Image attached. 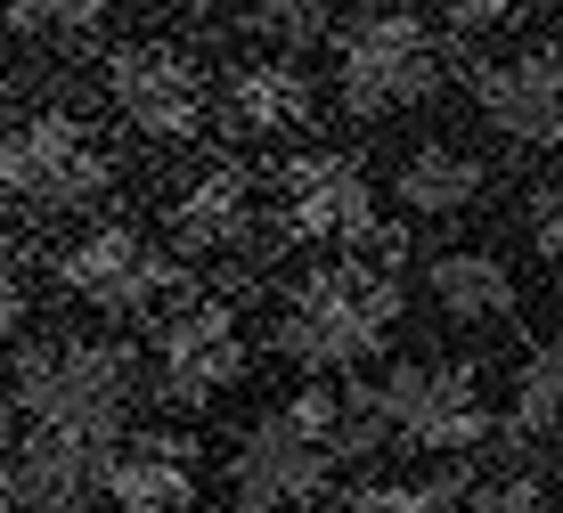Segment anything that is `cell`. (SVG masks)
Masks as SVG:
<instances>
[{"label": "cell", "mask_w": 563, "mask_h": 513, "mask_svg": "<svg viewBox=\"0 0 563 513\" xmlns=\"http://www.w3.org/2000/svg\"><path fill=\"white\" fill-rule=\"evenodd\" d=\"M457 481H384V489H360L343 513H450Z\"/></svg>", "instance_id": "44dd1931"}, {"label": "cell", "mask_w": 563, "mask_h": 513, "mask_svg": "<svg viewBox=\"0 0 563 513\" xmlns=\"http://www.w3.org/2000/svg\"><path fill=\"white\" fill-rule=\"evenodd\" d=\"M474 513H555V489L539 472H490L474 489Z\"/></svg>", "instance_id": "7402d4cb"}, {"label": "cell", "mask_w": 563, "mask_h": 513, "mask_svg": "<svg viewBox=\"0 0 563 513\" xmlns=\"http://www.w3.org/2000/svg\"><path fill=\"white\" fill-rule=\"evenodd\" d=\"M107 180H114L107 140L66 107H33L25 123L0 131V188L42 204V212L90 204V196H107Z\"/></svg>", "instance_id": "7a4b0ae2"}, {"label": "cell", "mask_w": 563, "mask_h": 513, "mask_svg": "<svg viewBox=\"0 0 563 513\" xmlns=\"http://www.w3.org/2000/svg\"><path fill=\"white\" fill-rule=\"evenodd\" d=\"M327 9H335V0H245V16H254L262 33H286V42L319 33V25H327Z\"/></svg>", "instance_id": "cb8c5ba5"}, {"label": "cell", "mask_w": 563, "mask_h": 513, "mask_svg": "<svg viewBox=\"0 0 563 513\" xmlns=\"http://www.w3.org/2000/svg\"><path fill=\"white\" fill-rule=\"evenodd\" d=\"M376 408H384V432L409 440V448H441V457H457V448L490 440V400H482L474 367L409 359V367H393L376 383Z\"/></svg>", "instance_id": "8992f818"}, {"label": "cell", "mask_w": 563, "mask_h": 513, "mask_svg": "<svg viewBox=\"0 0 563 513\" xmlns=\"http://www.w3.org/2000/svg\"><path fill=\"white\" fill-rule=\"evenodd\" d=\"M327 472H335V465H327L319 448L286 424V408H278L269 424H254L238 440V457H229V498H238V513H286V505L319 498Z\"/></svg>", "instance_id": "9c48e42d"}, {"label": "cell", "mask_w": 563, "mask_h": 513, "mask_svg": "<svg viewBox=\"0 0 563 513\" xmlns=\"http://www.w3.org/2000/svg\"><path fill=\"white\" fill-rule=\"evenodd\" d=\"M57 278H66V293H82L90 310H107V319H140V310H155L180 286L172 261L140 228H82L74 245H57Z\"/></svg>", "instance_id": "52a82bcc"}, {"label": "cell", "mask_w": 563, "mask_h": 513, "mask_svg": "<svg viewBox=\"0 0 563 513\" xmlns=\"http://www.w3.org/2000/svg\"><path fill=\"white\" fill-rule=\"evenodd\" d=\"M474 90H482V114H490L507 140H522V147H563V49L555 42L482 66Z\"/></svg>", "instance_id": "30bf717a"}, {"label": "cell", "mask_w": 563, "mask_h": 513, "mask_svg": "<svg viewBox=\"0 0 563 513\" xmlns=\"http://www.w3.org/2000/svg\"><path fill=\"white\" fill-rule=\"evenodd\" d=\"M172 236H180L188 253H229L254 236V171L238 164H212L205 180L180 188V204H172Z\"/></svg>", "instance_id": "5bb4252c"}, {"label": "cell", "mask_w": 563, "mask_h": 513, "mask_svg": "<svg viewBox=\"0 0 563 513\" xmlns=\"http://www.w3.org/2000/svg\"><path fill=\"white\" fill-rule=\"evenodd\" d=\"M393 326V278L384 269H327L278 310V350L302 367H352Z\"/></svg>", "instance_id": "3957f363"}, {"label": "cell", "mask_w": 563, "mask_h": 513, "mask_svg": "<svg viewBox=\"0 0 563 513\" xmlns=\"http://www.w3.org/2000/svg\"><path fill=\"white\" fill-rule=\"evenodd\" d=\"M0 505H9V432H0Z\"/></svg>", "instance_id": "83f0119b"}, {"label": "cell", "mask_w": 563, "mask_h": 513, "mask_svg": "<svg viewBox=\"0 0 563 513\" xmlns=\"http://www.w3.org/2000/svg\"><path fill=\"white\" fill-rule=\"evenodd\" d=\"M424 293H433L441 319H457V326H490V319L515 310V278L490 253H441V261L424 269Z\"/></svg>", "instance_id": "2e32d148"}, {"label": "cell", "mask_w": 563, "mask_h": 513, "mask_svg": "<svg viewBox=\"0 0 563 513\" xmlns=\"http://www.w3.org/2000/svg\"><path fill=\"white\" fill-rule=\"evenodd\" d=\"M441 9H450V25H457V33H498V25H507V16L522 9V0H441Z\"/></svg>", "instance_id": "d4e9b609"}, {"label": "cell", "mask_w": 563, "mask_h": 513, "mask_svg": "<svg viewBox=\"0 0 563 513\" xmlns=\"http://www.w3.org/2000/svg\"><path fill=\"white\" fill-rule=\"evenodd\" d=\"M433 74H441V42H433V25L409 16V9H376L367 25L343 33V49H335V90H343L352 114L417 107V98L433 90Z\"/></svg>", "instance_id": "277c9868"}, {"label": "cell", "mask_w": 563, "mask_h": 513, "mask_svg": "<svg viewBox=\"0 0 563 513\" xmlns=\"http://www.w3.org/2000/svg\"><path fill=\"white\" fill-rule=\"evenodd\" d=\"M9 400L33 432H90V440H123L131 416V350L99 334H57L9 367Z\"/></svg>", "instance_id": "6da1fadb"}, {"label": "cell", "mask_w": 563, "mask_h": 513, "mask_svg": "<svg viewBox=\"0 0 563 513\" xmlns=\"http://www.w3.org/2000/svg\"><path fill=\"white\" fill-rule=\"evenodd\" d=\"M393 180H400V204H409V212H433V221H441V212H465V204H474L490 171H482L465 147H417Z\"/></svg>", "instance_id": "ac0fdd59"}, {"label": "cell", "mask_w": 563, "mask_h": 513, "mask_svg": "<svg viewBox=\"0 0 563 513\" xmlns=\"http://www.w3.org/2000/svg\"><path fill=\"white\" fill-rule=\"evenodd\" d=\"M286 424H295L327 465L384 448V408H376V391H367V383H310L302 400H286Z\"/></svg>", "instance_id": "4fadbf2b"}, {"label": "cell", "mask_w": 563, "mask_h": 513, "mask_svg": "<svg viewBox=\"0 0 563 513\" xmlns=\"http://www.w3.org/2000/svg\"><path fill=\"white\" fill-rule=\"evenodd\" d=\"M107 9L114 0H0L9 33H25V42H90L107 25Z\"/></svg>", "instance_id": "ffe728a7"}, {"label": "cell", "mask_w": 563, "mask_h": 513, "mask_svg": "<svg viewBox=\"0 0 563 513\" xmlns=\"http://www.w3.org/2000/svg\"><path fill=\"white\" fill-rule=\"evenodd\" d=\"M99 82H107L114 107H123V123L147 131V140H164V147H180V140L205 131V66H197V49H180V42L107 49Z\"/></svg>", "instance_id": "5b68a950"}, {"label": "cell", "mask_w": 563, "mask_h": 513, "mask_svg": "<svg viewBox=\"0 0 563 513\" xmlns=\"http://www.w3.org/2000/svg\"><path fill=\"white\" fill-rule=\"evenodd\" d=\"M507 432H515V440H563V334H548V343L522 359Z\"/></svg>", "instance_id": "d6986e66"}, {"label": "cell", "mask_w": 563, "mask_h": 513, "mask_svg": "<svg viewBox=\"0 0 563 513\" xmlns=\"http://www.w3.org/2000/svg\"><path fill=\"white\" fill-rule=\"evenodd\" d=\"M33 310V286H25V261H9V253H0V334H9L16 319H25Z\"/></svg>", "instance_id": "484cf974"}, {"label": "cell", "mask_w": 563, "mask_h": 513, "mask_svg": "<svg viewBox=\"0 0 563 513\" xmlns=\"http://www.w3.org/2000/svg\"><path fill=\"white\" fill-rule=\"evenodd\" d=\"M155 367H164V400H180V408H205L212 391H229L238 367H245L238 302L197 293L188 310H172V326L155 334Z\"/></svg>", "instance_id": "ba28073f"}, {"label": "cell", "mask_w": 563, "mask_h": 513, "mask_svg": "<svg viewBox=\"0 0 563 513\" xmlns=\"http://www.w3.org/2000/svg\"><path fill=\"white\" fill-rule=\"evenodd\" d=\"M286 221L302 245H360V236H376V180L343 155H319L286 188Z\"/></svg>", "instance_id": "7c38bea8"}, {"label": "cell", "mask_w": 563, "mask_h": 513, "mask_svg": "<svg viewBox=\"0 0 563 513\" xmlns=\"http://www.w3.org/2000/svg\"><path fill=\"white\" fill-rule=\"evenodd\" d=\"M155 9H172V16H205L212 0H155Z\"/></svg>", "instance_id": "4316f807"}, {"label": "cell", "mask_w": 563, "mask_h": 513, "mask_svg": "<svg viewBox=\"0 0 563 513\" xmlns=\"http://www.w3.org/2000/svg\"><path fill=\"white\" fill-rule=\"evenodd\" d=\"M229 114H238L245 131H295V123H310V82L295 66L245 57V66L229 74Z\"/></svg>", "instance_id": "e0dca14e"}, {"label": "cell", "mask_w": 563, "mask_h": 513, "mask_svg": "<svg viewBox=\"0 0 563 513\" xmlns=\"http://www.w3.org/2000/svg\"><path fill=\"white\" fill-rule=\"evenodd\" d=\"M107 457H114V440H90V432H25L9 457V498L74 513L107 489Z\"/></svg>", "instance_id": "8fae6325"}, {"label": "cell", "mask_w": 563, "mask_h": 513, "mask_svg": "<svg viewBox=\"0 0 563 513\" xmlns=\"http://www.w3.org/2000/svg\"><path fill=\"white\" fill-rule=\"evenodd\" d=\"M522 228H531V245L548 253V261H563V171H548V180L531 188V204H522Z\"/></svg>", "instance_id": "603a6c76"}, {"label": "cell", "mask_w": 563, "mask_h": 513, "mask_svg": "<svg viewBox=\"0 0 563 513\" xmlns=\"http://www.w3.org/2000/svg\"><path fill=\"white\" fill-rule=\"evenodd\" d=\"M107 498L123 513H188L197 505V465L172 440H123L107 457Z\"/></svg>", "instance_id": "9a60e30c"}, {"label": "cell", "mask_w": 563, "mask_h": 513, "mask_svg": "<svg viewBox=\"0 0 563 513\" xmlns=\"http://www.w3.org/2000/svg\"><path fill=\"white\" fill-rule=\"evenodd\" d=\"M0 90H9V74H0Z\"/></svg>", "instance_id": "f1b7e54d"}]
</instances>
